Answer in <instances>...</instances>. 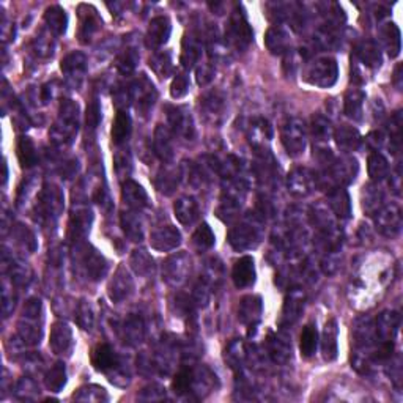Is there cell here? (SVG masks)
Segmentation results:
<instances>
[{"label":"cell","mask_w":403,"mask_h":403,"mask_svg":"<svg viewBox=\"0 0 403 403\" xmlns=\"http://www.w3.org/2000/svg\"><path fill=\"white\" fill-rule=\"evenodd\" d=\"M310 134H312V138L318 146H326V144L332 138V134H334L331 120L321 116V113H315L312 120H310Z\"/></svg>","instance_id":"cell-38"},{"label":"cell","mask_w":403,"mask_h":403,"mask_svg":"<svg viewBox=\"0 0 403 403\" xmlns=\"http://www.w3.org/2000/svg\"><path fill=\"white\" fill-rule=\"evenodd\" d=\"M120 222H122L124 235H127L131 241H142L144 228L142 221L139 219L138 213H134V211H123L122 216H120Z\"/></svg>","instance_id":"cell-42"},{"label":"cell","mask_w":403,"mask_h":403,"mask_svg":"<svg viewBox=\"0 0 403 403\" xmlns=\"http://www.w3.org/2000/svg\"><path fill=\"white\" fill-rule=\"evenodd\" d=\"M281 140L290 156H301L306 151L307 133L301 118H288L281 128Z\"/></svg>","instance_id":"cell-3"},{"label":"cell","mask_w":403,"mask_h":403,"mask_svg":"<svg viewBox=\"0 0 403 403\" xmlns=\"http://www.w3.org/2000/svg\"><path fill=\"white\" fill-rule=\"evenodd\" d=\"M337 78H339V67L336 58L329 56L312 60L304 69V79L318 89H329L337 83Z\"/></svg>","instance_id":"cell-2"},{"label":"cell","mask_w":403,"mask_h":403,"mask_svg":"<svg viewBox=\"0 0 403 403\" xmlns=\"http://www.w3.org/2000/svg\"><path fill=\"white\" fill-rule=\"evenodd\" d=\"M79 128V107L72 100H65L60 106L57 123L52 129V140L56 144H69Z\"/></svg>","instance_id":"cell-1"},{"label":"cell","mask_w":403,"mask_h":403,"mask_svg":"<svg viewBox=\"0 0 403 403\" xmlns=\"http://www.w3.org/2000/svg\"><path fill=\"white\" fill-rule=\"evenodd\" d=\"M367 171L369 177L372 178V182H383V179L389 175V161L386 160L384 155H381L380 151H373V153L369 155Z\"/></svg>","instance_id":"cell-44"},{"label":"cell","mask_w":403,"mask_h":403,"mask_svg":"<svg viewBox=\"0 0 403 403\" xmlns=\"http://www.w3.org/2000/svg\"><path fill=\"white\" fill-rule=\"evenodd\" d=\"M35 45H36L35 46V51H36V54L40 57H49V56H52L54 46H52V43H51V38H49L47 35L41 34L40 36L36 38Z\"/></svg>","instance_id":"cell-60"},{"label":"cell","mask_w":403,"mask_h":403,"mask_svg":"<svg viewBox=\"0 0 403 403\" xmlns=\"http://www.w3.org/2000/svg\"><path fill=\"white\" fill-rule=\"evenodd\" d=\"M189 91V78L186 73H178L175 78H173V83L171 85V95L175 100L186 96Z\"/></svg>","instance_id":"cell-58"},{"label":"cell","mask_w":403,"mask_h":403,"mask_svg":"<svg viewBox=\"0 0 403 403\" xmlns=\"http://www.w3.org/2000/svg\"><path fill=\"white\" fill-rule=\"evenodd\" d=\"M122 199L131 210H135V211L144 210L150 205L146 190L140 186L138 182H134V179H129V178L123 183L122 186Z\"/></svg>","instance_id":"cell-24"},{"label":"cell","mask_w":403,"mask_h":403,"mask_svg":"<svg viewBox=\"0 0 403 403\" xmlns=\"http://www.w3.org/2000/svg\"><path fill=\"white\" fill-rule=\"evenodd\" d=\"M150 68L153 69L156 76L166 79L173 73V62H172V54L168 51H160L153 54V57H150Z\"/></svg>","instance_id":"cell-46"},{"label":"cell","mask_w":403,"mask_h":403,"mask_svg":"<svg viewBox=\"0 0 403 403\" xmlns=\"http://www.w3.org/2000/svg\"><path fill=\"white\" fill-rule=\"evenodd\" d=\"M271 135H273V133H271V127L266 120H257L254 123V127L250 128V138H252L250 140H254L255 145L263 144L265 139L270 140Z\"/></svg>","instance_id":"cell-57"},{"label":"cell","mask_w":403,"mask_h":403,"mask_svg":"<svg viewBox=\"0 0 403 403\" xmlns=\"http://www.w3.org/2000/svg\"><path fill=\"white\" fill-rule=\"evenodd\" d=\"M255 277V261L250 255H244V257L238 259L233 265L232 270V279L237 288H248L254 285Z\"/></svg>","instance_id":"cell-23"},{"label":"cell","mask_w":403,"mask_h":403,"mask_svg":"<svg viewBox=\"0 0 403 403\" xmlns=\"http://www.w3.org/2000/svg\"><path fill=\"white\" fill-rule=\"evenodd\" d=\"M194 380L195 372L190 369H183L175 375V378L172 381V389L175 394L183 395L194 388Z\"/></svg>","instance_id":"cell-53"},{"label":"cell","mask_w":403,"mask_h":403,"mask_svg":"<svg viewBox=\"0 0 403 403\" xmlns=\"http://www.w3.org/2000/svg\"><path fill=\"white\" fill-rule=\"evenodd\" d=\"M337 334H339L337 320L329 318L325 325L323 334H321V353H323L325 361H328V362L336 361L337 355H339V347H337Z\"/></svg>","instance_id":"cell-27"},{"label":"cell","mask_w":403,"mask_h":403,"mask_svg":"<svg viewBox=\"0 0 403 403\" xmlns=\"http://www.w3.org/2000/svg\"><path fill=\"white\" fill-rule=\"evenodd\" d=\"M304 309V293L295 288L288 293L284 303V309H282V323L293 325L299 318Z\"/></svg>","instance_id":"cell-30"},{"label":"cell","mask_w":403,"mask_h":403,"mask_svg":"<svg viewBox=\"0 0 403 403\" xmlns=\"http://www.w3.org/2000/svg\"><path fill=\"white\" fill-rule=\"evenodd\" d=\"M202 56V40L195 34H189L184 36L183 47H182V57L179 62L184 67V69L194 68V65L199 62Z\"/></svg>","instance_id":"cell-33"},{"label":"cell","mask_w":403,"mask_h":403,"mask_svg":"<svg viewBox=\"0 0 403 403\" xmlns=\"http://www.w3.org/2000/svg\"><path fill=\"white\" fill-rule=\"evenodd\" d=\"M328 172L331 178L336 183H339L340 186L350 184L355 182V178L359 172V164L355 157L351 156H342V157H332L329 161Z\"/></svg>","instance_id":"cell-11"},{"label":"cell","mask_w":403,"mask_h":403,"mask_svg":"<svg viewBox=\"0 0 403 403\" xmlns=\"http://www.w3.org/2000/svg\"><path fill=\"white\" fill-rule=\"evenodd\" d=\"M392 84L395 85L397 90H402V63H399L394 69V76H392Z\"/></svg>","instance_id":"cell-63"},{"label":"cell","mask_w":403,"mask_h":403,"mask_svg":"<svg viewBox=\"0 0 403 403\" xmlns=\"http://www.w3.org/2000/svg\"><path fill=\"white\" fill-rule=\"evenodd\" d=\"M120 336L124 344L128 345H138L144 340L145 328L144 321L140 317H128L120 326Z\"/></svg>","instance_id":"cell-35"},{"label":"cell","mask_w":403,"mask_h":403,"mask_svg":"<svg viewBox=\"0 0 403 403\" xmlns=\"http://www.w3.org/2000/svg\"><path fill=\"white\" fill-rule=\"evenodd\" d=\"M38 317H41V301L40 299H30L25 304L23 318L19 323V334L24 342L40 344L41 325H38Z\"/></svg>","instance_id":"cell-6"},{"label":"cell","mask_w":403,"mask_h":403,"mask_svg":"<svg viewBox=\"0 0 403 403\" xmlns=\"http://www.w3.org/2000/svg\"><path fill=\"white\" fill-rule=\"evenodd\" d=\"M46 388L51 392H60L67 384V369L63 362H56L47 370L45 377Z\"/></svg>","instance_id":"cell-47"},{"label":"cell","mask_w":403,"mask_h":403,"mask_svg":"<svg viewBox=\"0 0 403 403\" xmlns=\"http://www.w3.org/2000/svg\"><path fill=\"white\" fill-rule=\"evenodd\" d=\"M200 107L206 122L216 123L217 120L222 117V112H224V107H226L224 98L217 94V91H211V94L202 98Z\"/></svg>","instance_id":"cell-34"},{"label":"cell","mask_w":403,"mask_h":403,"mask_svg":"<svg viewBox=\"0 0 403 403\" xmlns=\"http://www.w3.org/2000/svg\"><path fill=\"white\" fill-rule=\"evenodd\" d=\"M383 63V54L377 41L362 40L359 41L353 51V65L366 69H377Z\"/></svg>","instance_id":"cell-8"},{"label":"cell","mask_w":403,"mask_h":403,"mask_svg":"<svg viewBox=\"0 0 403 403\" xmlns=\"http://www.w3.org/2000/svg\"><path fill=\"white\" fill-rule=\"evenodd\" d=\"M215 78V68L211 63H200L197 68V84L208 85Z\"/></svg>","instance_id":"cell-61"},{"label":"cell","mask_w":403,"mask_h":403,"mask_svg":"<svg viewBox=\"0 0 403 403\" xmlns=\"http://www.w3.org/2000/svg\"><path fill=\"white\" fill-rule=\"evenodd\" d=\"M91 364H94L96 370L100 372H107L118 366V356L117 353L112 350L111 345L101 344L98 345L94 353H91Z\"/></svg>","instance_id":"cell-37"},{"label":"cell","mask_w":403,"mask_h":403,"mask_svg":"<svg viewBox=\"0 0 403 403\" xmlns=\"http://www.w3.org/2000/svg\"><path fill=\"white\" fill-rule=\"evenodd\" d=\"M190 268V260L184 252H179L177 255L168 257L164 263H162V277L167 284L179 285L182 282L186 281V276Z\"/></svg>","instance_id":"cell-12"},{"label":"cell","mask_w":403,"mask_h":403,"mask_svg":"<svg viewBox=\"0 0 403 403\" xmlns=\"http://www.w3.org/2000/svg\"><path fill=\"white\" fill-rule=\"evenodd\" d=\"M400 325V317L397 312H391V310H384L378 315L377 321H375V334H377V342H394V337L397 334Z\"/></svg>","instance_id":"cell-25"},{"label":"cell","mask_w":403,"mask_h":403,"mask_svg":"<svg viewBox=\"0 0 403 403\" xmlns=\"http://www.w3.org/2000/svg\"><path fill=\"white\" fill-rule=\"evenodd\" d=\"M226 40L233 47L239 49V51L246 49L249 43L254 40L252 27L249 25L246 14H244L241 7H237L235 12L230 14V19H228L226 29Z\"/></svg>","instance_id":"cell-4"},{"label":"cell","mask_w":403,"mask_h":403,"mask_svg":"<svg viewBox=\"0 0 403 403\" xmlns=\"http://www.w3.org/2000/svg\"><path fill=\"white\" fill-rule=\"evenodd\" d=\"M156 98L157 94L155 85L145 74H140L139 78L129 85V100L133 101L135 111H138L140 116H146V113L151 111V107H153L156 102Z\"/></svg>","instance_id":"cell-5"},{"label":"cell","mask_w":403,"mask_h":403,"mask_svg":"<svg viewBox=\"0 0 403 403\" xmlns=\"http://www.w3.org/2000/svg\"><path fill=\"white\" fill-rule=\"evenodd\" d=\"M73 399L79 402H107L109 397L105 388L90 384V386H83V388L73 395Z\"/></svg>","instance_id":"cell-52"},{"label":"cell","mask_w":403,"mask_h":403,"mask_svg":"<svg viewBox=\"0 0 403 403\" xmlns=\"http://www.w3.org/2000/svg\"><path fill=\"white\" fill-rule=\"evenodd\" d=\"M380 36L381 41H383V46L388 52L391 58L399 57L402 51V38H400V30L394 23H384L380 27Z\"/></svg>","instance_id":"cell-29"},{"label":"cell","mask_w":403,"mask_h":403,"mask_svg":"<svg viewBox=\"0 0 403 403\" xmlns=\"http://www.w3.org/2000/svg\"><path fill=\"white\" fill-rule=\"evenodd\" d=\"M60 68H62L63 74L67 76V79L69 80V83H72L74 87H79L80 83L84 80V76L87 73L85 54L79 52V51L69 52L68 56L62 60Z\"/></svg>","instance_id":"cell-19"},{"label":"cell","mask_w":403,"mask_h":403,"mask_svg":"<svg viewBox=\"0 0 403 403\" xmlns=\"http://www.w3.org/2000/svg\"><path fill=\"white\" fill-rule=\"evenodd\" d=\"M129 265L131 268L134 270L135 274L142 277H149L150 274H153L155 271V260L145 249L133 250L129 259Z\"/></svg>","instance_id":"cell-41"},{"label":"cell","mask_w":403,"mask_h":403,"mask_svg":"<svg viewBox=\"0 0 403 403\" xmlns=\"http://www.w3.org/2000/svg\"><path fill=\"white\" fill-rule=\"evenodd\" d=\"M101 122V107L98 100H91V102L87 107V127L90 129H96L98 124Z\"/></svg>","instance_id":"cell-59"},{"label":"cell","mask_w":403,"mask_h":403,"mask_svg":"<svg viewBox=\"0 0 403 403\" xmlns=\"http://www.w3.org/2000/svg\"><path fill=\"white\" fill-rule=\"evenodd\" d=\"M178 182H179V173L177 171H164L162 173H160L156 178V188L160 193L166 194V195H171L173 190L177 189L178 186Z\"/></svg>","instance_id":"cell-54"},{"label":"cell","mask_w":403,"mask_h":403,"mask_svg":"<svg viewBox=\"0 0 403 403\" xmlns=\"http://www.w3.org/2000/svg\"><path fill=\"white\" fill-rule=\"evenodd\" d=\"M328 204L331 210L334 211L336 216L340 219H348L351 217V200L347 190L342 186L332 188L328 193Z\"/></svg>","instance_id":"cell-32"},{"label":"cell","mask_w":403,"mask_h":403,"mask_svg":"<svg viewBox=\"0 0 403 403\" xmlns=\"http://www.w3.org/2000/svg\"><path fill=\"white\" fill-rule=\"evenodd\" d=\"M80 260H83L87 276H89L91 281H101L102 277L107 274V260L102 257L95 248L85 246L83 254H80Z\"/></svg>","instance_id":"cell-21"},{"label":"cell","mask_w":403,"mask_h":403,"mask_svg":"<svg viewBox=\"0 0 403 403\" xmlns=\"http://www.w3.org/2000/svg\"><path fill=\"white\" fill-rule=\"evenodd\" d=\"M140 400H162L166 399V392L161 386L157 384H151L149 388H145L142 391V394L139 395Z\"/></svg>","instance_id":"cell-62"},{"label":"cell","mask_w":403,"mask_h":403,"mask_svg":"<svg viewBox=\"0 0 403 403\" xmlns=\"http://www.w3.org/2000/svg\"><path fill=\"white\" fill-rule=\"evenodd\" d=\"M79 41L83 45H89L96 32L101 29L102 21L91 5L84 3L79 7Z\"/></svg>","instance_id":"cell-15"},{"label":"cell","mask_w":403,"mask_h":403,"mask_svg":"<svg viewBox=\"0 0 403 403\" xmlns=\"http://www.w3.org/2000/svg\"><path fill=\"white\" fill-rule=\"evenodd\" d=\"M318 347V331L315 325H306L301 332V342H299V350L303 358H312Z\"/></svg>","instance_id":"cell-45"},{"label":"cell","mask_w":403,"mask_h":403,"mask_svg":"<svg viewBox=\"0 0 403 403\" xmlns=\"http://www.w3.org/2000/svg\"><path fill=\"white\" fill-rule=\"evenodd\" d=\"M261 315V298L260 296H246L241 299L238 307V318L241 323L248 326H255L259 323Z\"/></svg>","instance_id":"cell-31"},{"label":"cell","mask_w":403,"mask_h":403,"mask_svg":"<svg viewBox=\"0 0 403 403\" xmlns=\"http://www.w3.org/2000/svg\"><path fill=\"white\" fill-rule=\"evenodd\" d=\"M166 116L168 122V129L175 135H179L183 139H194L195 128L193 117L188 107L184 106H166Z\"/></svg>","instance_id":"cell-7"},{"label":"cell","mask_w":403,"mask_h":403,"mask_svg":"<svg viewBox=\"0 0 403 403\" xmlns=\"http://www.w3.org/2000/svg\"><path fill=\"white\" fill-rule=\"evenodd\" d=\"M364 189H366L364 190V195H362L364 208H366V211L370 216H373L381 208V206L384 205L383 204L384 194L378 186H367Z\"/></svg>","instance_id":"cell-51"},{"label":"cell","mask_w":403,"mask_h":403,"mask_svg":"<svg viewBox=\"0 0 403 403\" xmlns=\"http://www.w3.org/2000/svg\"><path fill=\"white\" fill-rule=\"evenodd\" d=\"M265 45L266 49L273 54V56H284V54L290 52L292 38L290 34L281 25L270 27L265 35Z\"/></svg>","instance_id":"cell-26"},{"label":"cell","mask_w":403,"mask_h":403,"mask_svg":"<svg viewBox=\"0 0 403 403\" xmlns=\"http://www.w3.org/2000/svg\"><path fill=\"white\" fill-rule=\"evenodd\" d=\"M215 241H216V237L213 230H211V227L204 222V224L197 227V230L194 232L193 235V244L194 248L200 250V252H204V250H208L215 246Z\"/></svg>","instance_id":"cell-49"},{"label":"cell","mask_w":403,"mask_h":403,"mask_svg":"<svg viewBox=\"0 0 403 403\" xmlns=\"http://www.w3.org/2000/svg\"><path fill=\"white\" fill-rule=\"evenodd\" d=\"M76 320H78V325L80 326L83 329H91L95 325V314H94V309H91L90 303L83 299L78 304V309H76Z\"/></svg>","instance_id":"cell-56"},{"label":"cell","mask_w":403,"mask_h":403,"mask_svg":"<svg viewBox=\"0 0 403 403\" xmlns=\"http://www.w3.org/2000/svg\"><path fill=\"white\" fill-rule=\"evenodd\" d=\"M375 216V224L380 233L386 237H395L402 228V210L397 204L383 205L377 211Z\"/></svg>","instance_id":"cell-10"},{"label":"cell","mask_w":403,"mask_h":403,"mask_svg":"<svg viewBox=\"0 0 403 403\" xmlns=\"http://www.w3.org/2000/svg\"><path fill=\"white\" fill-rule=\"evenodd\" d=\"M173 211L178 222L183 226L194 224L199 217V205L193 197H179L173 205Z\"/></svg>","instance_id":"cell-39"},{"label":"cell","mask_w":403,"mask_h":403,"mask_svg":"<svg viewBox=\"0 0 403 403\" xmlns=\"http://www.w3.org/2000/svg\"><path fill=\"white\" fill-rule=\"evenodd\" d=\"M228 241L237 250H248L252 249L260 241V232L250 222H241V224L233 227L230 233H228Z\"/></svg>","instance_id":"cell-14"},{"label":"cell","mask_w":403,"mask_h":403,"mask_svg":"<svg viewBox=\"0 0 403 403\" xmlns=\"http://www.w3.org/2000/svg\"><path fill=\"white\" fill-rule=\"evenodd\" d=\"M150 244L151 248L161 252H168V250L177 249L182 244V233L178 232L177 227L171 224L160 226L150 233Z\"/></svg>","instance_id":"cell-16"},{"label":"cell","mask_w":403,"mask_h":403,"mask_svg":"<svg viewBox=\"0 0 403 403\" xmlns=\"http://www.w3.org/2000/svg\"><path fill=\"white\" fill-rule=\"evenodd\" d=\"M353 340L356 345V353L369 351L377 342V334H375V321L370 317H361L353 325Z\"/></svg>","instance_id":"cell-18"},{"label":"cell","mask_w":403,"mask_h":403,"mask_svg":"<svg viewBox=\"0 0 403 403\" xmlns=\"http://www.w3.org/2000/svg\"><path fill=\"white\" fill-rule=\"evenodd\" d=\"M172 34V24L171 19L167 16H156V18L151 19V23L149 25V30H146V46L150 49H157L161 46H164L168 41Z\"/></svg>","instance_id":"cell-20"},{"label":"cell","mask_w":403,"mask_h":403,"mask_svg":"<svg viewBox=\"0 0 403 403\" xmlns=\"http://www.w3.org/2000/svg\"><path fill=\"white\" fill-rule=\"evenodd\" d=\"M134 292V281L131 277L127 266H118L116 274H113L111 284H109V298L113 303H122L128 299Z\"/></svg>","instance_id":"cell-17"},{"label":"cell","mask_w":403,"mask_h":403,"mask_svg":"<svg viewBox=\"0 0 403 403\" xmlns=\"http://www.w3.org/2000/svg\"><path fill=\"white\" fill-rule=\"evenodd\" d=\"M287 186L295 197H307L317 186V177L307 167H296L288 173Z\"/></svg>","instance_id":"cell-9"},{"label":"cell","mask_w":403,"mask_h":403,"mask_svg":"<svg viewBox=\"0 0 403 403\" xmlns=\"http://www.w3.org/2000/svg\"><path fill=\"white\" fill-rule=\"evenodd\" d=\"M133 131V122H131L129 113L124 111H118L112 127V142L116 145H122L127 142Z\"/></svg>","instance_id":"cell-43"},{"label":"cell","mask_w":403,"mask_h":403,"mask_svg":"<svg viewBox=\"0 0 403 403\" xmlns=\"http://www.w3.org/2000/svg\"><path fill=\"white\" fill-rule=\"evenodd\" d=\"M45 21L49 30L57 36L65 35V32L68 29V16L60 5H52V7L46 8Z\"/></svg>","instance_id":"cell-40"},{"label":"cell","mask_w":403,"mask_h":403,"mask_svg":"<svg viewBox=\"0 0 403 403\" xmlns=\"http://www.w3.org/2000/svg\"><path fill=\"white\" fill-rule=\"evenodd\" d=\"M332 135H334L337 146H339L342 151H345V153L356 151L362 142L359 131L353 127H348V124H342V127L334 129V134Z\"/></svg>","instance_id":"cell-28"},{"label":"cell","mask_w":403,"mask_h":403,"mask_svg":"<svg viewBox=\"0 0 403 403\" xmlns=\"http://www.w3.org/2000/svg\"><path fill=\"white\" fill-rule=\"evenodd\" d=\"M139 63V54L135 49L133 47H128L124 49V51L120 54V57L117 60V67H118V72L122 74H131L138 67Z\"/></svg>","instance_id":"cell-55"},{"label":"cell","mask_w":403,"mask_h":403,"mask_svg":"<svg viewBox=\"0 0 403 403\" xmlns=\"http://www.w3.org/2000/svg\"><path fill=\"white\" fill-rule=\"evenodd\" d=\"M366 94L361 89H350L344 98V112L348 118L359 122L362 120Z\"/></svg>","instance_id":"cell-36"},{"label":"cell","mask_w":403,"mask_h":403,"mask_svg":"<svg viewBox=\"0 0 403 403\" xmlns=\"http://www.w3.org/2000/svg\"><path fill=\"white\" fill-rule=\"evenodd\" d=\"M52 351L58 356H69L73 351V329L65 321H56L51 328V340H49Z\"/></svg>","instance_id":"cell-13"},{"label":"cell","mask_w":403,"mask_h":403,"mask_svg":"<svg viewBox=\"0 0 403 403\" xmlns=\"http://www.w3.org/2000/svg\"><path fill=\"white\" fill-rule=\"evenodd\" d=\"M153 151L155 155L160 157L162 162L173 161L175 157V145H173V135L172 131L162 124H157L153 134Z\"/></svg>","instance_id":"cell-22"},{"label":"cell","mask_w":403,"mask_h":403,"mask_svg":"<svg viewBox=\"0 0 403 403\" xmlns=\"http://www.w3.org/2000/svg\"><path fill=\"white\" fill-rule=\"evenodd\" d=\"M18 157L21 166L24 168H30L34 167L38 162V153H36V146L34 144V140L30 138H21L18 140Z\"/></svg>","instance_id":"cell-48"},{"label":"cell","mask_w":403,"mask_h":403,"mask_svg":"<svg viewBox=\"0 0 403 403\" xmlns=\"http://www.w3.org/2000/svg\"><path fill=\"white\" fill-rule=\"evenodd\" d=\"M270 353L276 362H285L292 358V345L288 344L287 337L273 336L270 337Z\"/></svg>","instance_id":"cell-50"}]
</instances>
